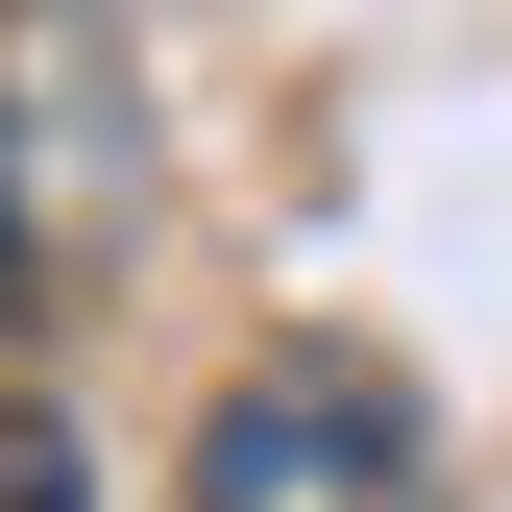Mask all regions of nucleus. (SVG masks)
<instances>
[{
    "label": "nucleus",
    "instance_id": "obj_1",
    "mask_svg": "<svg viewBox=\"0 0 512 512\" xmlns=\"http://www.w3.org/2000/svg\"><path fill=\"white\" fill-rule=\"evenodd\" d=\"M171 512H464V488H439L415 366H366V342H269V366L196 415Z\"/></svg>",
    "mask_w": 512,
    "mask_h": 512
}]
</instances>
